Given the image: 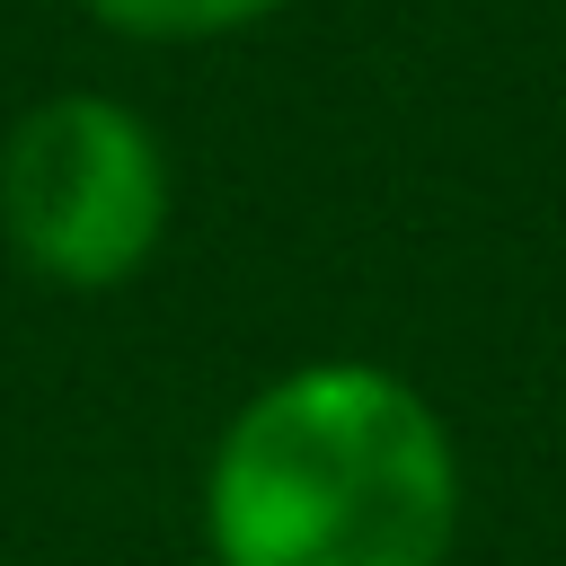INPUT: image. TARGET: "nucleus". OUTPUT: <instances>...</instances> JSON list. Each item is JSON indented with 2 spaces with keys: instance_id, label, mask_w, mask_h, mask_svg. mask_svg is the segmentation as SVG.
<instances>
[{
  "instance_id": "nucleus-1",
  "label": "nucleus",
  "mask_w": 566,
  "mask_h": 566,
  "mask_svg": "<svg viewBox=\"0 0 566 566\" xmlns=\"http://www.w3.org/2000/svg\"><path fill=\"white\" fill-rule=\"evenodd\" d=\"M203 548L212 566H451L460 442L389 363H292L212 433Z\"/></svg>"
},
{
  "instance_id": "nucleus-2",
  "label": "nucleus",
  "mask_w": 566,
  "mask_h": 566,
  "mask_svg": "<svg viewBox=\"0 0 566 566\" xmlns=\"http://www.w3.org/2000/svg\"><path fill=\"white\" fill-rule=\"evenodd\" d=\"M177 212L159 124L106 88L35 97L0 142V248L44 292H124Z\"/></svg>"
},
{
  "instance_id": "nucleus-3",
  "label": "nucleus",
  "mask_w": 566,
  "mask_h": 566,
  "mask_svg": "<svg viewBox=\"0 0 566 566\" xmlns=\"http://www.w3.org/2000/svg\"><path fill=\"white\" fill-rule=\"evenodd\" d=\"M80 9L124 44H212V35L265 27L283 0H80Z\"/></svg>"
}]
</instances>
